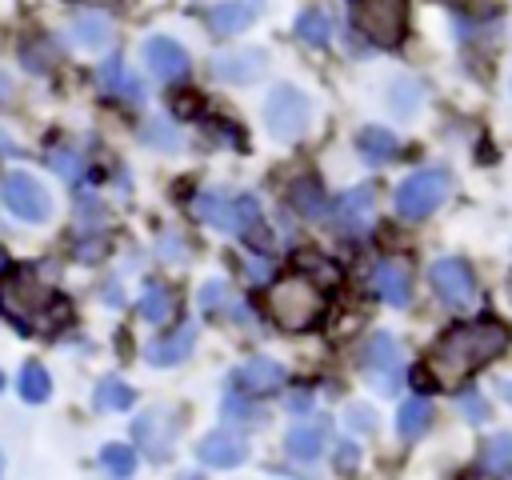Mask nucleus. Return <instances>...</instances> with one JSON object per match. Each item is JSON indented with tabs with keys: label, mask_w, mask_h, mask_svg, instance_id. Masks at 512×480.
I'll use <instances>...</instances> for the list:
<instances>
[{
	"label": "nucleus",
	"mask_w": 512,
	"mask_h": 480,
	"mask_svg": "<svg viewBox=\"0 0 512 480\" xmlns=\"http://www.w3.org/2000/svg\"><path fill=\"white\" fill-rule=\"evenodd\" d=\"M0 480H4V456H0Z\"/></svg>",
	"instance_id": "obj_46"
},
{
	"label": "nucleus",
	"mask_w": 512,
	"mask_h": 480,
	"mask_svg": "<svg viewBox=\"0 0 512 480\" xmlns=\"http://www.w3.org/2000/svg\"><path fill=\"white\" fill-rule=\"evenodd\" d=\"M348 424L360 428V432H376V412H368L364 404H352L348 408Z\"/></svg>",
	"instance_id": "obj_39"
},
{
	"label": "nucleus",
	"mask_w": 512,
	"mask_h": 480,
	"mask_svg": "<svg viewBox=\"0 0 512 480\" xmlns=\"http://www.w3.org/2000/svg\"><path fill=\"white\" fill-rule=\"evenodd\" d=\"M144 68L164 80V84H176L188 76V52L184 44H176L172 36H148L144 40Z\"/></svg>",
	"instance_id": "obj_10"
},
{
	"label": "nucleus",
	"mask_w": 512,
	"mask_h": 480,
	"mask_svg": "<svg viewBox=\"0 0 512 480\" xmlns=\"http://www.w3.org/2000/svg\"><path fill=\"white\" fill-rule=\"evenodd\" d=\"M224 296H228L224 280H208V284L200 288V296H196V300H200V308H204V312H216V308L224 304Z\"/></svg>",
	"instance_id": "obj_37"
},
{
	"label": "nucleus",
	"mask_w": 512,
	"mask_h": 480,
	"mask_svg": "<svg viewBox=\"0 0 512 480\" xmlns=\"http://www.w3.org/2000/svg\"><path fill=\"white\" fill-rule=\"evenodd\" d=\"M288 204H292L304 220H324V216H328V196H324V188H320L312 176H304V180L292 184Z\"/></svg>",
	"instance_id": "obj_21"
},
{
	"label": "nucleus",
	"mask_w": 512,
	"mask_h": 480,
	"mask_svg": "<svg viewBox=\"0 0 512 480\" xmlns=\"http://www.w3.org/2000/svg\"><path fill=\"white\" fill-rule=\"evenodd\" d=\"M100 464H104V472L112 480H128L136 472V452L128 444H104L100 448Z\"/></svg>",
	"instance_id": "obj_30"
},
{
	"label": "nucleus",
	"mask_w": 512,
	"mask_h": 480,
	"mask_svg": "<svg viewBox=\"0 0 512 480\" xmlns=\"http://www.w3.org/2000/svg\"><path fill=\"white\" fill-rule=\"evenodd\" d=\"M244 264H248L252 280H268V276H272V264H264V260H244Z\"/></svg>",
	"instance_id": "obj_42"
},
{
	"label": "nucleus",
	"mask_w": 512,
	"mask_h": 480,
	"mask_svg": "<svg viewBox=\"0 0 512 480\" xmlns=\"http://www.w3.org/2000/svg\"><path fill=\"white\" fill-rule=\"evenodd\" d=\"M400 360H404V352H400V344H396V336L392 332H376L368 344H364V352H360V364H364V372H372V384H376V392H384V396H392L396 388H400Z\"/></svg>",
	"instance_id": "obj_8"
},
{
	"label": "nucleus",
	"mask_w": 512,
	"mask_h": 480,
	"mask_svg": "<svg viewBox=\"0 0 512 480\" xmlns=\"http://www.w3.org/2000/svg\"><path fill=\"white\" fill-rule=\"evenodd\" d=\"M0 384H4V380H0Z\"/></svg>",
	"instance_id": "obj_48"
},
{
	"label": "nucleus",
	"mask_w": 512,
	"mask_h": 480,
	"mask_svg": "<svg viewBox=\"0 0 512 480\" xmlns=\"http://www.w3.org/2000/svg\"><path fill=\"white\" fill-rule=\"evenodd\" d=\"M192 348H196V324H180L176 332H168V336L152 340V344L144 348V360H148L152 368H172V364L188 360V356H192Z\"/></svg>",
	"instance_id": "obj_15"
},
{
	"label": "nucleus",
	"mask_w": 512,
	"mask_h": 480,
	"mask_svg": "<svg viewBox=\"0 0 512 480\" xmlns=\"http://www.w3.org/2000/svg\"><path fill=\"white\" fill-rule=\"evenodd\" d=\"M312 124V100L292 88V84H276L264 96V128L272 132V140H296L304 136Z\"/></svg>",
	"instance_id": "obj_4"
},
{
	"label": "nucleus",
	"mask_w": 512,
	"mask_h": 480,
	"mask_svg": "<svg viewBox=\"0 0 512 480\" xmlns=\"http://www.w3.org/2000/svg\"><path fill=\"white\" fill-rule=\"evenodd\" d=\"M356 32L376 48H396L408 24V0H348Z\"/></svg>",
	"instance_id": "obj_3"
},
{
	"label": "nucleus",
	"mask_w": 512,
	"mask_h": 480,
	"mask_svg": "<svg viewBox=\"0 0 512 480\" xmlns=\"http://www.w3.org/2000/svg\"><path fill=\"white\" fill-rule=\"evenodd\" d=\"M248 440L236 436V432H208L200 444H196V456L208 464V468H236L248 460Z\"/></svg>",
	"instance_id": "obj_14"
},
{
	"label": "nucleus",
	"mask_w": 512,
	"mask_h": 480,
	"mask_svg": "<svg viewBox=\"0 0 512 480\" xmlns=\"http://www.w3.org/2000/svg\"><path fill=\"white\" fill-rule=\"evenodd\" d=\"M460 412H464L472 424H484V420H488V404H484V396H480L476 388H464V392H460Z\"/></svg>",
	"instance_id": "obj_34"
},
{
	"label": "nucleus",
	"mask_w": 512,
	"mask_h": 480,
	"mask_svg": "<svg viewBox=\"0 0 512 480\" xmlns=\"http://www.w3.org/2000/svg\"><path fill=\"white\" fill-rule=\"evenodd\" d=\"M20 148H16V140L8 136V132H0V156H16Z\"/></svg>",
	"instance_id": "obj_43"
},
{
	"label": "nucleus",
	"mask_w": 512,
	"mask_h": 480,
	"mask_svg": "<svg viewBox=\"0 0 512 480\" xmlns=\"http://www.w3.org/2000/svg\"><path fill=\"white\" fill-rule=\"evenodd\" d=\"M92 404H96L100 412H124V408H132V404H136V392H132L124 380L104 376V380L96 384V392H92Z\"/></svg>",
	"instance_id": "obj_25"
},
{
	"label": "nucleus",
	"mask_w": 512,
	"mask_h": 480,
	"mask_svg": "<svg viewBox=\"0 0 512 480\" xmlns=\"http://www.w3.org/2000/svg\"><path fill=\"white\" fill-rule=\"evenodd\" d=\"M428 428H432V404L424 396H412V400H404L396 408V432L404 440H420Z\"/></svg>",
	"instance_id": "obj_22"
},
{
	"label": "nucleus",
	"mask_w": 512,
	"mask_h": 480,
	"mask_svg": "<svg viewBox=\"0 0 512 480\" xmlns=\"http://www.w3.org/2000/svg\"><path fill=\"white\" fill-rule=\"evenodd\" d=\"M0 268H4V252H0Z\"/></svg>",
	"instance_id": "obj_47"
},
{
	"label": "nucleus",
	"mask_w": 512,
	"mask_h": 480,
	"mask_svg": "<svg viewBox=\"0 0 512 480\" xmlns=\"http://www.w3.org/2000/svg\"><path fill=\"white\" fill-rule=\"evenodd\" d=\"M256 8H260L256 0H220L208 8V28L216 36H236L256 20Z\"/></svg>",
	"instance_id": "obj_18"
},
{
	"label": "nucleus",
	"mask_w": 512,
	"mask_h": 480,
	"mask_svg": "<svg viewBox=\"0 0 512 480\" xmlns=\"http://www.w3.org/2000/svg\"><path fill=\"white\" fill-rule=\"evenodd\" d=\"M268 308H272V320L284 332H304L324 316V292L308 276H288V280L272 284Z\"/></svg>",
	"instance_id": "obj_2"
},
{
	"label": "nucleus",
	"mask_w": 512,
	"mask_h": 480,
	"mask_svg": "<svg viewBox=\"0 0 512 480\" xmlns=\"http://www.w3.org/2000/svg\"><path fill=\"white\" fill-rule=\"evenodd\" d=\"M192 208H196V216L204 220V224H212V228H220V232H232V200L224 196V192H196V200H192Z\"/></svg>",
	"instance_id": "obj_23"
},
{
	"label": "nucleus",
	"mask_w": 512,
	"mask_h": 480,
	"mask_svg": "<svg viewBox=\"0 0 512 480\" xmlns=\"http://www.w3.org/2000/svg\"><path fill=\"white\" fill-rule=\"evenodd\" d=\"M172 308H176V300H172V292H168L164 284H144L140 316H144L148 324H164V320L172 316Z\"/></svg>",
	"instance_id": "obj_28"
},
{
	"label": "nucleus",
	"mask_w": 512,
	"mask_h": 480,
	"mask_svg": "<svg viewBox=\"0 0 512 480\" xmlns=\"http://www.w3.org/2000/svg\"><path fill=\"white\" fill-rule=\"evenodd\" d=\"M284 444H288V456H296V460H316V456L324 452V424H296Z\"/></svg>",
	"instance_id": "obj_26"
},
{
	"label": "nucleus",
	"mask_w": 512,
	"mask_h": 480,
	"mask_svg": "<svg viewBox=\"0 0 512 480\" xmlns=\"http://www.w3.org/2000/svg\"><path fill=\"white\" fill-rule=\"evenodd\" d=\"M228 420H260V412L248 404V400H240V396H224V408H220Z\"/></svg>",
	"instance_id": "obj_38"
},
{
	"label": "nucleus",
	"mask_w": 512,
	"mask_h": 480,
	"mask_svg": "<svg viewBox=\"0 0 512 480\" xmlns=\"http://www.w3.org/2000/svg\"><path fill=\"white\" fill-rule=\"evenodd\" d=\"M160 260H168V264H184V260H188V244H184V236L164 232V236H160Z\"/></svg>",
	"instance_id": "obj_35"
},
{
	"label": "nucleus",
	"mask_w": 512,
	"mask_h": 480,
	"mask_svg": "<svg viewBox=\"0 0 512 480\" xmlns=\"http://www.w3.org/2000/svg\"><path fill=\"white\" fill-rule=\"evenodd\" d=\"M372 204L376 200H372V188L368 184L340 192L336 204H332V228L344 232V236H360L372 224Z\"/></svg>",
	"instance_id": "obj_12"
},
{
	"label": "nucleus",
	"mask_w": 512,
	"mask_h": 480,
	"mask_svg": "<svg viewBox=\"0 0 512 480\" xmlns=\"http://www.w3.org/2000/svg\"><path fill=\"white\" fill-rule=\"evenodd\" d=\"M264 228V216H260V204H256V196H232V232H240V236H256Z\"/></svg>",
	"instance_id": "obj_29"
},
{
	"label": "nucleus",
	"mask_w": 512,
	"mask_h": 480,
	"mask_svg": "<svg viewBox=\"0 0 512 480\" xmlns=\"http://www.w3.org/2000/svg\"><path fill=\"white\" fill-rule=\"evenodd\" d=\"M336 468L340 472H348V468H356V444H336Z\"/></svg>",
	"instance_id": "obj_40"
},
{
	"label": "nucleus",
	"mask_w": 512,
	"mask_h": 480,
	"mask_svg": "<svg viewBox=\"0 0 512 480\" xmlns=\"http://www.w3.org/2000/svg\"><path fill=\"white\" fill-rule=\"evenodd\" d=\"M264 68H268L264 48L220 52V56H212V64H208V72H212L216 80H224V84H252V80H260V76H264Z\"/></svg>",
	"instance_id": "obj_11"
},
{
	"label": "nucleus",
	"mask_w": 512,
	"mask_h": 480,
	"mask_svg": "<svg viewBox=\"0 0 512 480\" xmlns=\"http://www.w3.org/2000/svg\"><path fill=\"white\" fill-rule=\"evenodd\" d=\"M140 140H144L148 148H156V152H176V148H180V132H176L172 120H144Z\"/></svg>",
	"instance_id": "obj_31"
},
{
	"label": "nucleus",
	"mask_w": 512,
	"mask_h": 480,
	"mask_svg": "<svg viewBox=\"0 0 512 480\" xmlns=\"http://www.w3.org/2000/svg\"><path fill=\"white\" fill-rule=\"evenodd\" d=\"M288 412H296V416H300V412H312V396H308V392H296V396L288 400Z\"/></svg>",
	"instance_id": "obj_41"
},
{
	"label": "nucleus",
	"mask_w": 512,
	"mask_h": 480,
	"mask_svg": "<svg viewBox=\"0 0 512 480\" xmlns=\"http://www.w3.org/2000/svg\"><path fill=\"white\" fill-rule=\"evenodd\" d=\"M428 280H432V292H436L448 308H468V304L476 300V272H472V264H464L460 256H440V260H432Z\"/></svg>",
	"instance_id": "obj_7"
},
{
	"label": "nucleus",
	"mask_w": 512,
	"mask_h": 480,
	"mask_svg": "<svg viewBox=\"0 0 512 480\" xmlns=\"http://www.w3.org/2000/svg\"><path fill=\"white\" fill-rule=\"evenodd\" d=\"M356 148H360V160H364V164L380 168V164L396 160V152H400V140H396L388 128H380V124H368V128H360V136H356Z\"/></svg>",
	"instance_id": "obj_19"
},
{
	"label": "nucleus",
	"mask_w": 512,
	"mask_h": 480,
	"mask_svg": "<svg viewBox=\"0 0 512 480\" xmlns=\"http://www.w3.org/2000/svg\"><path fill=\"white\" fill-rule=\"evenodd\" d=\"M16 392H20V400L40 404V400L52 396V380H48V372H44L36 360H28V364L20 368V376H16Z\"/></svg>",
	"instance_id": "obj_27"
},
{
	"label": "nucleus",
	"mask_w": 512,
	"mask_h": 480,
	"mask_svg": "<svg viewBox=\"0 0 512 480\" xmlns=\"http://www.w3.org/2000/svg\"><path fill=\"white\" fill-rule=\"evenodd\" d=\"M296 36L308 44V48H324L328 36H332V20L324 8H300L296 12Z\"/></svg>",
	"instance_id": "obj_24"
},
{
	"label": "nucleus",
	"mask_w": 512,
	"mask_h": 480,
	"mask_svg": "<svg viewBox=\"0 0 512 480\" xmlns=\"http://www.w3.org/2000/svg\"><path fill=\"white\" fill-rule=\"evenodd\" d=\"M372 288H376V296L384 304L408 308V300H412V272H408V264L404 260H380L372 268Z\"/></svg>",
	"instance_id": "obj_13"
},
{
	"label": "nucleus",
	"mask_w": 512,
	"mask_h": 480,
	"mask_svg": "<svg viewBox=\"0 0 512 480\" xmlns=\"http://www.w3.org/2000/svg\"><path fill=\"white\" fill-rule=\"evenodd\" d=\"M176 428H180V420H176L172 408H148L144 416L132 420V436L140 440V448H144L148 460H168L172 456Z\"/></svg>",
	"instance_id": "obj_9"
},
{
	"label": "nucleus",
	"mask_w": 512,
	"mask_h": 480,
	"mask_svg": "<svg viewBox=\"0 0 512 480\" xmlns=\"http://www.w3.org/2000/svg\"><path fill=\"white\" fill-rule=\"evenodd\" d=\"M8 96H12V80L0 72V100H8Z\"/></svg>",
	"instance_id": "obj_44"
},
{
	"label": "nucleus",
	"mask_w": 512,
	"mask_h": 480,
	"mask_svg": "<svg viewBox=\"0 0 512 480\" xmlns=\"http://www.w3.org/2000/svg\"><path fill=\"white\" fill-rule=\"evenodd\" d=\"M484 464H488L492 472L512 476V432H500V436H492V440L484 444Z\"/></svg>",
	"instance_id": "obj_32"
},
{
	"label": "nucleus",
	"mask_w": 512,
	"mask_h": 480,
	"mask_svg": "<svg viewBox=\"0 0 512 480\" xmlns=\"http://www.w3.org/2000/svg\"><path fill=\"white\" fill-rule=\"evenodd\" d=\"M180 480H204V476H180Z\"/></svg>",
	"instance_id": "obj_45"
},
{
	"label": "nucleus",
	"mask_w": 512,
	"mask_h": 480,
	"mask_svg": "<svg viewBox=\"0 0 512 480\" xmlns=\"http://www.w3.org/2000/svg\"><path fill=\"white\" fill-rule=\"evenodd\" d=\"M388 100H392L396 112H412V108L420 104V84H416V80H396Z\"/></svg>",
	"instance_id": "obj_33"
},
{
	"label": "nucleus",
	"mask_w": 512,
	"mask_h": 480,
	"mask_svg": "<svg viewBox=\"0 0 512 480\" xmlns=\"http://www.w3.org/2000/svg\"><path fill=\"white\" fill-rule=\"evenodd\" d=\"M48 164H52L60 176H68V180H76V176H80V152L60 148V152H52V156H48Z\"/></svg>",
	"instance_id": "obj_36"
},
{
	"label": "nucleus",
	"mask_w": 512,
	"mask_h": 480,
	"mask_svg": "<svg viewBox=\"0 0 512 480\" xmlns=\"http://www.w3.org/2000/svg\"><path fill=\"white\" fill-rule=\"evenodd\" d=\"M508 340H512V332L500 320L456 324L436 340V348L428 356V368H432V376H440V384H456V380L472 376L476 368H484L488 360H496L508 348Z\"/></svg>",
	"instance_id": "obj_1"
},
{
	"label": "nucleus",
	"mask_w": 512,
	"mask_h": 480,
	"mask_svg": "<svg viewBox=\"0 0 512 480\" xmlns=\"http://www.w3.org/2000/svg\"><path fill=\"white\" fill-rule=\"evenodd\" d=\"M72 40H76L80 48H92V52L108 48V44H112V16L100 12V8H80V12L72 16Z\"/></svg>",
	"instance_id": "obj_17"
},
{
	"label": "nucleus",
	"mask_w": 512,
	"mask_h": 480,
	"mask_svg": "<svg viewBox=\"0 0 512 480\" xmlns=\"http://www.w3.org/2000/svg\"><path fill=\"white\" fill-rule=\"evenodd\" d=\"M100 84H104V92H116V96H124V100H144V84L124 68V60L112 52V56H104V64H100Z\"/></svg>",
	"instance_id": "obj_20"
},
{
	"label": "nucleus",
	"mask_w": 512,
	"mask_h": 480,
	"mask_svg": "<svg viewBox=\"0 0 512 480\" xmlns=\"http://www.w3.org/2000/svg\"><path fill=\"white\" fill-rule=\"evenodd\" d=\"M280 384H284V368H280L276 360H268V356H252V360H244V364L236 368V388H240V392L268 396V392H276Z\"/></svg>",
	"instance_id": "obj_16"
},
{
	"label": "nucleus",
	"mask_w": 512,
	"mask_h": 480,
	"mask_svg": "<svg viewBox=\"0 0 512 480\" xmlns=\"http://www.w3.org/2000/svg\"><path fill=\"white\" fill-rule=\"evenodd\" d=\"M444 196H448V172L420 168L408 180H400V188H396V212L404 220H424V216H432L444 204Z\"/></svg>",
	"instance_id": "obj_5"
},
{
	"label": "nucleus",
	"mask_w": 512,
	"mask_h": 480,
	"mask_svg": "<svg viewBox=\"0 0 512 480\" xmlns=\"http://www.w3.org/2000/svg\"><path fill=\"white\" fill-rule=\"evenodd\" d=\"M0 200L24 224H44L52 216V196H48V188L32 172H8L0 180Z\"/></svg>",
	"instance_id": "obj_6"
}]
</instances>
